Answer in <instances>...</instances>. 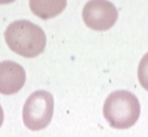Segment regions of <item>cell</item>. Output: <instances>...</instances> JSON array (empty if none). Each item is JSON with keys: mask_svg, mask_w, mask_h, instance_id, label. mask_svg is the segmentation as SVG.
I'll return each mask as SVG.
<instances>
[{"mask_svg": "<svg viewBox=\"0 0 148 137\" xmlns=\"http://www.w3.org/2000/svg\"><path fill=\"white\" fill-rule=\"evenodd\" d=\"M66 7L64 0H31L30 8L35 16L40 18H51L60 14Z\"/></svg>", "mask_w": 148, "mask_h": 137, "instance_id": "6", "label": "cell"}, {"mask_svg": "<svg viewBox=\"0 0 148 137\" xmlns=\"http://www.w3.org/2000/svg\"><path fill=\"white\" fill-rule=\"evenodd\" d=\"M53 115V96L47 91H35L23 105L22 119L31 131H40L49 124Z\"/></svg>", "mask_w": 148, "mask_h": 137, "instance_id": "3", "label": "cell"}, {"mask_svg": "<svg viewBox=\"0 0 148 137\" xmlns=\"http://www.w3.org/2000/svg\"><path fill=\"white\" fill-rule=\"evenodd\" d=\"M138 79L146 91H148V52L143 56L138 66Z\"/></svg>", "mask_w": 148, "mask_h": 137, "instance_id": "7", "label": "cell"}, {"mask_svg": "<svg viewBox=\"0 0 148 137\" xmlns=\"http://www.w3.org/2000/svg\"><path fill=\"white\" fill-rule=\"evenodd\" d=\"M82 17L87 27L95 31H107L116 23L118 10L107 0H91L86 3Z\"/></svg>", "mask_w": 148, "mask_h": 137, "instance_id": "4", "label": "cell"}, {"mask_svg": "<svg viewBox=\"0 0 148 137\" xmlns=\"http://www.w3.org/2000/svg\"><path fill=\"white\" fill-rule=\"evenodd\" d=\"M103 114L113 128L126 130L138 122L140 115V104L131 92L116 91L107 97Z\"/></svg>", "mask_w": 148, "mask_h": 137, "instance_id": "2", "label": "cell"}, {"mask_svg": "<svg viewBox=\"0 0 148 137\" xmlns=\"http://www.w3.org/2000/svg\"><path fill=\"white\" fill-rule=\"evenodd\" d=\"M8 47L14 53L26 58L36 57L44 51L47 38L44 31L35 23L25 20L12 22L4 33Z\"/></svg>", "mask_w": 148, "mask_h": 137, "instance_id": "1", "label": "cell"}, {"mask_svg": "<svg viewBox=\"0 0 148 137\" xmlns=\"http://www.w3.org/2000/svg\"><path fill=\"white\" fill-rule=\"evenodd\" d=\"M3 120H4V113H3V109H1V106H0V127H1V124H3Z\"/></svg>", "mask_w": 148, "mask_h": 137, "instance_id": "8", "label": "cell"}, {"mask_svg": "<svg viewBox=\"0 0 148 137\" xmlns=\"http://www.w3.org/2000/svg\"><path fill=\"white\" fill-rule=\"evenodd\" d=\"M26 81L25 70L13 61L0 62V93L14 94L22 89Z\"/></svg>", "mask_w": 148, "mask_h": 137, "instance_id": "5", "label": "cell"}]
</instances>
